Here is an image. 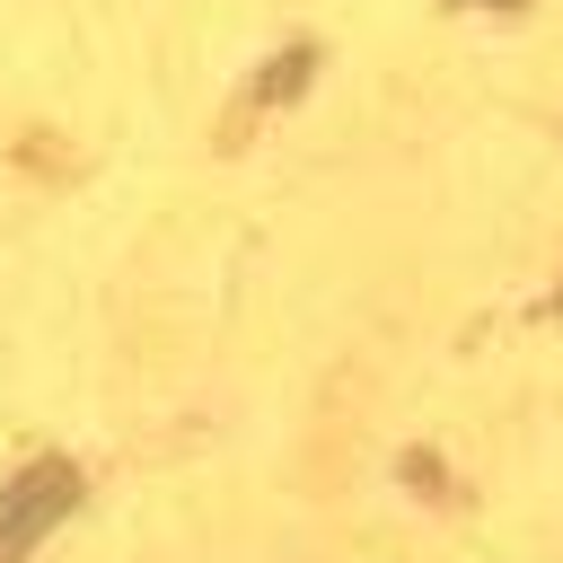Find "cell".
<instances>
[{
	"mask_svg": "<svg viewBox=\"0 0 563 563\" xmlns=\"http://www.w3.org/2000/svg\"><path fill=\"white\" fill-rule=\"evenodd\" d=\"M70 501H79V475H70V466H35V475H18V484L0 493V563H18Z\"/></svg>",
	"mask_w": 563,
	"mask_h": 563,
	"instance_id": "cell-1",
	"label": "cell"
}]
</instances>
